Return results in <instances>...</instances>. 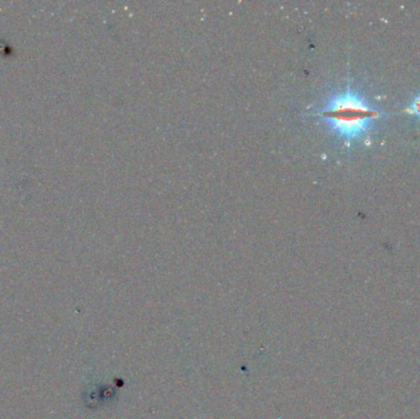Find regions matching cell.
Listing matches in <instances>:
<instances>
[{
    "label": "cell",
    "mask_w": 420,
    "mask_h": 419,
    "mask_svg": "<svg viewBox=\"0 0 420 419\" xmlns=\"http://www.w3.org/2000/svg\"><path fill=\"white\" fill-rule=\"evenodd\" d=\"M384 115V111L370 105L368 100L349 85L344 91L329 98L316 113L334 135L346 141L357 139L368 133L374 123Z\"/></svg>",
    "instance_id": "obj_1"
},
{
    "label": "cell",
    "mask_w": 420,
    "mask_h": 419,
    "mask_svg": "<svg viewBox=\"0 0 420 419\" xmlns=\"http://www.w3.org/2000/svg\"><path fill=\"white\" fill-rule=\"evenodd\" d=\"M406 112H408L409 115L417 117L418 120H420V93L415 95V99L412 100V102L406 109Z\"/></svg>",
    "instance_id": "obj_2"
}]
</instances>
